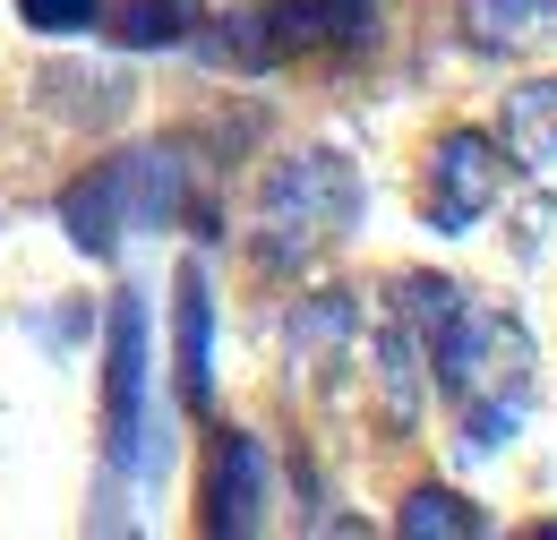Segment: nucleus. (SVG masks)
I'll return each instance as SVG.
<instances>
[{
    "label": "nucleus",
    "mask_w": 557,
    "mask_h": 540,
    "mask_svg": "<svg viewBox=\"0 0 557 540\" xmlns=\"http://www.w3.org/2000/svg\"><path fill=\"white\" fill-rule=\"evenodd\" d=\"M429 360L446 378V404H455V429H463V455H497L523 412H532V386H541V343L515 309L497 300H455L429 335Z\"/></svg>",
    "instance_id": "f257e3e1"
},
{
    "label": "nucleus",
    "mask_w": 557,
    "mask_h": 540,
    "mask_svg": "<svg viewBox=\"0 0 557 540\" xmlns=\"http://www.w3.org/2000/svg\"><path fill=\"white\" fill-rule=\"evenodd\" d=\"M360 223V172L344 155L309 146L267 172V198H258V267L267 274H300L318 267L335 241Z\"/></svg>",
    "instance_id": "f03ea898"
},
{
    "label": "nucleus",
    "mask_w": 557,
    "mask_h": 540,
    "mask_svg": "<svg viewBox=\"0 0 557 540\" xmlns=\"http://www.w3.org/2000/svg\"><path fill=\"white\" fill-rule=\"evenodd\" d=\"M181 155L172 146H138V155H112L95 172H77L70 198H61V232H70L86 258H112L121 232H154L172 206H181Z\"/></svg>",
    "instance_id": "7ed1b4c3"
},
{
    "label": "nucleus",
    "mask_w": 557,
    "mask_h": 540,
    "mask_svg": "<svg viewBox=\"0 0 557 540\" xmlns=\"http://www.w3.org/2000/svg\"><path fill=\"white\" fill-rule=\"evenodd\" d=\"M506 198V146L488 130H437L429 163H420V223L429 232H481V214H497Z\"/></svg>",
    "instance_id": "20e7f679"
},
{
    "label": "nucleus",
    "mask_w": 557,
    "mask_h": 540,
    "mask_svg": "<svg viewBox=\"0 0 557 540\" xmlns=\"http://www.w3.org/2000/svg\"><path fill=\"white\" fill-rule=\"evenodd\" d=\"M275 506V464H267V438L249 429H223L207 446V489H198V524L214 540H249Z\"/></svg>",
    "instance_id": "39448f33"
},
{
    "label": "nucleus",
    "mask_w": 557,
    "mask_h": 540,
    "mask_svg": "<svg viewBox=\"0 0 557 540\" xmlns=\"http://www.w3.org/2000/svg\"><path fill=\"white\" fill-rule=\"evenodd\" d=\"M138 412H146V309L129 292L103 318V429H112L103 446H112V472L138 464Z\"/></svg>",
    "instance_id": "423d86ee"
},
{
    "label": "nucleus",
    "mask_w": 557,
    "mask_h": 540,
    "mask_svg": "<svg viewBox=\"0 0 557 540\" xmlns=\"http://www.w3.org/2000/svg\"><path fill=\"white\" fill-rule=\"evenodd\" d=\"M377 412H386V429H412L420 420V360H429V343L404 309H386V327H377Z\"/></svg>",
    "instance_id": "0eeeda50"
},
{
    "label": "nucleus",
    "mask_w": 557,
    "mask_h": 540,
    "mask_svg": "<svg viewBox=\"0 0 557 540\" xmlns=\"http://www.w3.org/2000/svg\"><path fill=\"white\" fill-rule=\"evenodd\" d=\"M181 395L207 412L214 395V292H207V267L189 258L181 267Z\"/></svg>",
    "instance_id": "6e6552de"
},
{
    "label": "nucleus",
    "mask_w": 557,
    "mask_h": 540,
    "mask_svg": "<svg viewBox=\"0 0 557 540\" xmlns=\"http://www.w3.org/2000/svg\"><path fill=\"white\" fill-rule=\"evenodd\" d=\"M198 61L240 69V77L275 69V35H267V9H223V17H207V35H198Z\"/></svg>",
    "instance_id": "1a4fd4ad"
},
{
    "label": "nucleus",
    "mask_w": 557,
    "mask_h": 540,
    "mask_svg": "<svg viewBox=\"0 0 557 540\" xmlns=\"http://www.w3.org/2000/svg\"><path fill=\"white\" fill-rule=\"evenodd\" d=\"M395 532H412V540H472V532H488V515L472 506V498H455V489H412V498L395 506Z\"/></svg>",
    "instance_id": "9d476101"
},
{
    "label": "nucleus",
    "mask_w": 557,
    "mask_h": 540,
    "mask_svg": "<svg viewBox=\"0 0 557 540\" xmlns=\"http://www.w3.org/2000/svg\"><path fill=\"white\" fill-rule=\"evenodd\" d=\"M506 130H515V146H523L532 172H549V163H557V77H532V86L515 95Z\"/></svg>",
    "instance_id": "9b49d317"
},
{
    "label": "nucleus",
    "mask_w": 557,
    "mask_h": 540,
    "mask_svg": "<svg viewBox=\"0 0 557 540\" xmlns=\"http://www.w3.org/2000/svg\"><path fill=\"white\" fill-rule=\"evenodd\" d=\"M181 26H189V0H121L112 9L121 52H163V44H181Z\"/></svg>",
    "instance_id": "f8f14e48"
},
{
    "label": "nucleus",
    "mask_w": 557,
    "mask_h": 540,
    "mask_svg": "<svg viewBox=\"0 0 557 540\" xmlns=\"http://www.w3.org/2000/svg\"><path fill=\"white\" fill-rule=\"evenodd\" d=\"M549 17H557V0H472V35H481L488 52H515V44H532Z\"/></svg>",
    "instance_id": "ddd939ff"
},
{
    "label": "nucleus",
    "mask_w": 557,
    "mask_h": 540,
    "mask_svg": "<svg viewBox=\"0 0 557 540\" xmlns=\"http://www.w3.org/2000/svg\"><path fill=\"white\" fill-rule=\"evenodd\" d=\"M17 17H26L44 44H61V35H86V26L103 17V0H17Z\"/></svg>",
    "instance_id": "4468645a"
}]
</instances>
